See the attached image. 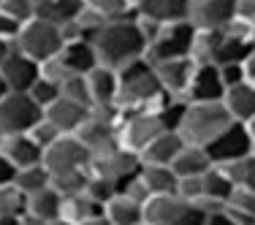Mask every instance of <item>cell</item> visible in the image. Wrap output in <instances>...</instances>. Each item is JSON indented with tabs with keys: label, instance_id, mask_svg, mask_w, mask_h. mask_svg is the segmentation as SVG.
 Here are the masks:
<instances>
[{
	"label": "cell",
	"instance_id": "1",
	"mask_svg": "<svg viewBox=\"0 0 255 225\" xmlns=\"http://www.w3.org/2000/svg\"><path fill=\"white\" fill-rule=\"evenodd\" d=\"M234 122L236 119L231 117L223 101H187L179 112L177 133L185 144L212 147Z\"/></svg>",
	"mask_w": 255,
	"mask_h": 225
},
{
	"label": "cell",
	"instance_id": "2",
	"mask_svg": "<svg viewBox=\"0 0 255 225\" xmlns=\"http://www.w3.org/2000/svg\"><path fill=\"white\" fill-rule=\"evenodd\" d=\"M95 52H98L101 65L106 68H125L128 63L138 57H147V41H144L141 30H138L136 14L123 16V19H112L106 27L93 38Z\"/></svg>",
	"mask_w": 255,
	"mask_h": 225
},
{
	"label": "cell",
	"instance_id": "3",
	"mask_svg": "<svg viewBox=\"0 0 255 225\" xmlns=\"http://www.w3.org/2000/svg\"><path fill=\"white\" fill-rule=\"evenodd\" d=\"M120 76V112H136V109H152V103L163 95L160 82L155 74V63L149 57H138L117 71Z\"/></svg>",
	"mask_w": 255,
	"mask_h": 225
},
{
	"label": "cell",
	"instance_id": "4",
	"mask_svg": "<svg viewBox=\"0 0 255 225\" xmlns=\"http://www.w3.org/2000/svg\"><path fill=\"white\" fill-rule=\"evenodd\" d=\"M171 119L166 114H157V112H147V109H136V112H123L120 114V122H117V130H120V144L125 149L136 152L141 157V152L160 136L163 130H168Z\"/></svg>",
	"mask_w": 255,
	"mask_h": 225
},
{
	"label": "cell",
	"instance_id": "5",
	"mask_svg": "<svg viewBox=\"0 0 255 225\" xmlns=\"http://www.w3.org/2000/svg\"><path fill=\"white\" fill-rule=\"evenodd\" d=\"M14 46L22 54H27L30 60H35V63L41 65L44 60H49V57H54V54L63 52L65 38H63V30H60L57 25H52V22L35 16V19L27 22V25H22Z\"/></svg>",
	"mask_w": 255,
	"mask_h": 225
},
{
	"label": "cell",
	"instance_id": "6",
	"mask_svg": "<svg viewBox=\"0 0 255 225\" xmlns=\"http://www.w3.org/2000/svg\"><path fill=\"white\" fill-rule=\"evenodd\" d=\"M44 119V109L27 93H8L0 98V136L30 133Z\"/></svg>",
	"mask_w": 255,
	"mask_h": 225
},
{
	"label": "cell",
	"instance_id": "7",
	"mask_svg": "<svg viewBox=\"0 0 255 225\" xmlns=\"http://www.w3.org/2000/svg\"><path fill=\"white\" fill-rule=\"evenodd\" d=\"M120 114L123 112H95L87 117V122L82 125V130L76 133V138L90 149L93 157H101V155H109L114 152L120 144V130H117V122H120Z\"/></svg>",
	"mask_w": 255,
	"mask_h": 225
},
{
	"label": "cell",
	"instance_id": "8",
	"mask_svg": "<svg viewBox=\"0 0 255 225\" xmlns=\"http://www.w3.org/2000/svg\"><path fill=\"white\" fill-rule=\"evenodd\" d=\"M41 163L52 176H63V174L87 171L90 163H93V155L76 136H60L57 141L44 149V160Z\"/></svg>",
	"mask_w": 255,
	"mask_h": 225
},
{
	"label": "cell",
	"instance_id": "9",
	"mask_svg": "<svg viewBox=\"0 0 255 225\" xmlns=\"http://www.w3.org/2000/svg\"><path fill=\"white\" fill-rule=\"evenodd\" d=\"M193 38H196V27L187 19L174 22V25H163V33L157 35V41L149 46L147 57L152 60V63L171 60V57H190Z\"/></svg>",
	"mask_w": 255,
	"mask_h": 225
},
{
	"label": "cell",
	"instance_id": "10",
	"mask_svg": "<svg viewBox=\"0 0 255 225\" xmlns=\"http://www.w3.org/2000/svg\"><path fill=\"white\" fill-rule=\"evenodd\" d=\"M196 68L198 65L190 57H171V60L155 63V74H157V82H160V90L166 95H171L174 101L187 103V93H190Z\"/></svg>",
	"mask_w": 255,
	"mask_h": 225
},
{
	"label": "cell",
	"instance_id": "11",
	"mask_svg": "<svg viewBox=\"0 0 255 225\" xmlns=\"http://www.w3.org/2000/svg\"><path fill=\"white\" fill-rule=\"evenodd\" d=\"M138 171H141V157L125 147H117L114 152H109V155L93 157V163H90V174L103 176V179L114 182L117 187H123Z\"/></svg>",
	"mask_w": 255,
	"mask_h": 225
},
{
	"label": "cell",
	"instance_id": "12",
	"mask_svg": "<svg viewBox=\"0 0 255 225\" xmlns=\"http://www.w3.org/2000/svg\"><path fill=\"white\" fill-rule=\"evenodd\" d=\"M236 16V0H187V22L196 30H223Z\"/></svg>",
	"mask_w": 255,
	"mask_h": 225
},
{
	"label": "cell",
	"instance_id": "13",
	"mask_svg": "<svg viewBox=\"0 0 255 225\" xmlns=\"http://www.w3.org/2000/svg\"><path fill=\"white\" fill-rule=\"evenodd\" d=\"M206 149H209L215 166H223V163H231V160H239V157L250 155L255 149V138H253L250 127L245 122H234L212 147H206Z\"/></svg>",
	"mask_w": 255,
	"mask_h": 225
},
{
	"label": "cell",
	"instance_id": "14",
	"mask_svg": "<svg viewBox=\"0 0 255 225\" xmlns=\"http://www.w3.org/2000/svg\"><path fill=\"white\" fill-rule=\"evenodd\" d=\"M0 76L8 84L11 93H30L35 82L41 76V68L35 60H30L27 54H22L16 46H11V52L5 54V60L0 63Z\"/></svg>",
	"mask_w": 255,
	"mask_h": 225
},
{
	"label": "cell",
	"instance_id": "15",
	"mask_svg": "<svg viewBox=\"0 0 255 225\" xmlns=\"http://www.w3.org/2000/svg\"><path fill=\"white\" fill-rule=\"evenodd\" d=\"M87 76L90 84V98H93V109L95 112H120V76L114 68L106 65H95Z\"/></svg>",
	"mask_w": 255,
	"mask_h": 225
},
{
	"label": "cell",
	"instance_id": "16",
	"mask_svg": "<svg viewBox=\"0 0 255 225\" xmlns=\"http://www.w3.org/2000/svg\"><path fill=\"white\" fill-rule=\"evenodd\" d=\"M90 114H93V109L82 106V103H74V101L63 98V95H60L52 106L44 109V117L49 119L63 136H76V133L82 130V125L87 122Z\"/></svg>",
	"mask_w": 255,
	"mask_h": 225
},
{
	"label": "cell",
	"instance_id": "17",
	"mask_svg": "<svg viewBox=\"0 0 255 225\" xmlns=\"http://www.w3.org/2000/svg\"><path fill=\"white\" fill-rule=\"evenodd\" d=\"M0 155L19 171L27 166H38L44 160V149L33 141L30 133H16V136H0Z\"/></svg>",
	"mask_w": 255,
	"mask_h": 225
},
{
	"label": "cell",
	"instance_id": "18",
	"mask_svg": "<svg viewBox=\"0 0 255 225\" xmlns=\"http://www.w3.org/2000/svg\"><path fill=\"white\" fill-rule=\"evenodd\" d=\"M226 98V82L217 65H198L193 76L187 101H223Z\"/></svg>",
	"mask_w": 255,
	"mask_h": 225
},
{
	"label": "cell",
	"instance_id": "19",
	"mask_svg": "<svg viewBox=\"0 0 255 225\" xmlns=\"http://www.w3.org/2000/svg\"><path fill=\"white\" fill-rule=\"evenodd\" d=\"M60 212H63V196L49 185L41 193L27 198V215L25 220L35 223V225H49L54 220H60Z\"/></svg>",
	"mask_w": 255,
	"mask_h": 225
},
{
	"label": "cell",
	"instance_id": "20",
	"mask_svg": "<svg viewBox=\"0 0 255 225\" xmlns=\"http://www.w3.org/2000/svg\"><path fill=\"white\" fill-rule=\"evenodd\" d=\"M212 166H215V160H212L209 149L196 147V144H185L171 163L174 174H177L179 179H185V176H204Z\"/></svg>",
	"mask_w": 255,
	"mask_h": 225
},
{
	"label": "cell",
	"instance_id": "21",
	"mask_svg": "<svg viewBox=\"0 0 255 225\" xmlns=\"http://www.w3.org/2000/svg\"><path fill=\"white\" fill-rule=\"evenodd\" d=\"M185 206L187 204L177 196V193L152 196L147 204H144V223L147 225H174Z\"/></svg>",
	"mask_w": 255,
	"mask_h": 225
},
{
	"label": "cell",
	"instance_id": "22",
	"mask_svg": "<svg viewBox=\"0 0 255 225\" xmlns=\"http://www.w3.org/2000/svg\"><path fill=\"white\" fill-rule=\"evenodd\" d=\"M182 147H185L182 136L174 127H168V130H163L160 136L141 152V163L144 166H171Z\"/></svg>",
	"mask_w": 255,
	"mask_h": 225
},
{
	"label": "cell",
	"instance_id": "23",
	"mask_svg": "<svg viewBox=\"0 0 255 225\" xmlns=\"http://www.w3.org/2000/svg\"><path fill=\"white\" fill-rule=\"evenodd\" d=\"M60 57L65 60V65H68L74 74H90L95 65H101L98 52H95V44H93V41H87V38L65 41Z\"/></svg>",
	"mask_w": 255,
	"mask_h": 225
},
{
	"label": "cell",
	"instance_id": "24",
	"mask_svg": "<svg viewBox=\"0 0 255 225\" xmlns=\"http://www.w3.org/2000/svg\"><path fill=\"white\" fill-rule=\"evenodd\" d=\"M226 109L231 112V117L236 119V122H253L255 119V84L250 82H242L236 84V87L226 90Z\"/></svg>",
	"mask_w": 255,
	"mask_h": 225
},
{
	"label": "cell",
	"instance_id": "25",
	"mask_svg": "<svg viewBox=\"0 0 255 225\" xmlns=\"http://www.w3.org/2000/svg\"><path fill=\"white\" fill-rule=\"evenodd\" d=\"M103 215L112 220V225H141L144 223V206L128 198L125 193H117L103 204Z\"/></svg>",
	"mask_w": 255,
	"mask_h": 225
},
{
	"label": "cell",
	"instance_id": "26",
	"mask_svg": "<svg viewBox=\"0 0 255 225\" xmlns=\"http://www.w3.org/2000/svg\"><path fill=\"white\" fill-rule=\"evenodd\" d=\"M133 14L155 19L157 25H174V22L187 19V3H182V0H147V3H144L141 8H136Z\"/></svg>",
	"mask_w": 255,
	"mask_h": 225
},
{
	"label": "cell",
	"instance_id": "27",
	"mask_svg": "<svg viewBox=\"0 0 255 225\" xmlns=\"http://www.w3.org/2000/svg\"><path fill=\"white\" fill-rule=\"evenodd\" d=\"M103 212V206L95 198H90V193H79V196H68L63 198V212L60 220L71 223V225H82L84 220H90L93 215Z\"/></svg>",
	"mask_w": 255,
	"mask_h": 225
},
{
	"label": "cell",
	"instance_id": "28",
	"mask_svg": "<svg viewBox=\"0 0 255 225\" xmlns=\"http://www.w3.org/2000/svg\"><path fill=\"white\" fill-rule=\"evenodd\" d=\"M141 179L147 182L152 196H166V193H177L179 176L174 174L171 166H144L141 163Z\"/></svg>",
	"mask_w": 255,
	"mask_h": 225
},
{
	"label": "cell",
	"instance_id": "29",
	"mask_svg": "<svg viewBox=\"0 0 255 225\" xmlns=\"http://www.w3.org/2000/svg\"><path fill=\"white\" fill-rule=\"evenodd\" d=\"M82 8H84V0H52V3L38 8V16L52 22V25H57V27H65L71 22H76Z\"/></svg>",
	"mask_w": 255,
	"mask_h": 225
},
{
	"label": "cell",
	"instance_id": "30",
	"mask_svg": "<svg viewBox=\"0 0 255 225\" xmlns=\"http://www.w3.org/2000/svg\"><path fill=\"white\" fill-rule=\"evenodd\" d=\"M223 212L231 215L239 225H255V193L245 190V187H236Z\"/></svg>",
	"mask_w": 255,
	"mask_h": 225
},
{
	"label": "cell",
	"instance_id": "31",
	"mask_svg": "<svg viewBox=\"0 0 255 225\" xmlns=\"http://www.w3.org/2000/svg\"><path fill=\"white\" fill-rule=\"evenodd\" d=\"M217 46H220V30H196L190 60L196 65H215Z\"/></svg>",
	"mask_w": 255,
	"mask_h": 225
},
{
	"label": "cell",
	"instance_id": "32",
	"mask_svg": "<svg viewBox=\"0 0 255 225\" xmlns=\"http://www.w3.org/2000/svg\"><path fill=\"white\" fill-rule=\"evenodd\" d=\"M14 185L30 198V196H35V193H41L44 187L52 185V174L46 171L44 163H38V166H27V168H19V171H16Z\"/></svg>",
	"mask_w": 255,
	"mask_h": 225
},
{
	"label": "cell",
	"instance_id": "33",
	"mask_svg": "<svg viewBox=\"0 0 255 225\" xmlns=\"http://www.w3.org/2000/svg\"><path fill=\"white\" fill-rule=\"evenodd\" d=\"M220 168L228 174V179L234 182L236 187H245V190H253L255 193V152L239 157V160L223 163Z\"/></svg>",
	"mask_w": 255,
	"mask_h": 225
},
{
	"label": "cell",
	"instance_id": "34",
	"mask_svg": "<svg viewBox=\"0 0 255 225\" xmlns=\"http://www.w3.org/2000/svg\"><path fill=\"white\" fill-rule=\"evenodd\" d=\"M87 185H90V168H87V171H76V174L52 176V187H54V190H57L63 198L79 196V193H87Z\"/></svg>",
	"mask_w": 255,
	"mask_h": 225
},
{
	"label": "cell",
	"instance_id": "35",
	"mask_svg": "<svg viewBox=\"0 0 255 225\" xmlns=\"http://www.w3.org/2000/svg\"><path fill=\"white\" fill-rule=\"evenodd\" d=\"M60 95L74 103H82V106L93 109V98H90V84H87V76L84 74H74L68 82L60 87Z\"/></svg>",
	"mask_w": 255,
	"mask_h": 225
},
{
	"label": "cell",
	"instance_id": "36",
	"mask_svg": "<svg viewBox=\"0 0 255 225\" xmlns=\"http://www.w3.org/2000/svg\"><path fill=\"white\" fill-rule=\"evenodd\" d=\"M0 11L5 16H11L14 22H19V25H27L30 19L38 16L35 0H0Z\"/></svg>",
	"mask_w": 255,
	"mask_h": 225
},
{
	"label": "cell",
	"instance_id": "37",
	"mask_svg": "<svg viewBox=\"0 0 255 225\" xmlns=\"http://www.w3.org/2000/svg\"><path fill=\"white\" fill-rule=\"evenodd\" d=\"M0 209L11 212V215H19V217L27 215V196L14 185V182L0 187Z\"/></svg>",
	"mask_w": 255,
	"mask_h": 225
},
{
	"label": "cell",
	"instance_id": "38",
	"mask_svg": "<svg viewBox=\"0 0 255 225\" xmlns=\"http://www.w3.org/2000/svg\"><path fill=\"white\" fill-rule=\"evenodd\" d=\"M41 68V79H46V82H52V84H57V87H63L65 82H68L71 76H74V71L65 65V60L60 57V54H54V57L49 60H44V63L38 65Z\"/></svg>",
	"mask_w": 255,
	"mask_h": 225
},
{
	"label": "cell",
	"instance_id": "39",
	"mask_svg": "<svg viewBox=\"0 0 255 225\" xmlns=\"http://www.w3.org/2000/svg\"><path fill=\"white\" fill-rule=\"evenodd\" d=\"M84 5L101 11L106 19H123V16L133 14L130 5H128V0H84Z\"/></svg>",
	"mask_w": 255,
	"mask_h": 225
},
{
	"label": "cell",
	"instance_id": "40",
	"mask_svg": "<svg viewBox=\"0 0 255 225\" xmlns=\"http://www.w3.org/2000/svg\"><path fill=\"white\" fill-rule=\"evenodd\" d=\"M27 95H30V98H33L35 103H38L41 109H46V106H52V103L60 98V87L38 76V82H35L33 87H30V93H27Z\"/></svg>",
	"mask_w": 255,
	"mask_h": 225
},
{
	"label": "cell",
	"instance_id": "41",
	"mask_svg": "<svg viewBox=\"0 0 255 225\" xmlns=\"http://www.w3.org/2000/svg\"><path fill=\"white\" fill-rule=\"evenodd\" d=\"M177 196L185 204H198L204 198V176H185V179H179Z\"/></svg>",
	"mask_w": 255,
	"mask_h": 225
},
{
	"label": "cell",
	"instance_id": "42",
	"mask_svg": "<svg viewBox=\"0 0 255 225\" xmlns=\"http://www.w3.org/2000/svg\"><path fill=\"white\" fill-rule=\"evenodd\" d=\"M87 193H90V198H95L98 204L103 206L112 196H117L120 193V187L114 185V182H109V179H103V176H95V174H90V185H87Z\"/></svg>",
	"mask_w": 255,
	"mask_h": 225
},
{
	"label": "cell",
	"instance_id": "43",
	"mask_svg": "<svg viewBox=\"0 0 255 225\" xmlns=\"http://www.w3.org/2000/svg\"><path fill=\"white\" fill-rule=\"evenodd\" d=\"M120 193H125L128 198H133L136 204H147L149 198H152V193H149V187H147V182L141 179V174H136V176H130V179L125 182L123 187H120Z\"/></svg>",
	"mask_w": 255,
	"mask_h": 225
},
{
	"label": "cell",
	"instance_id": "44",
	"mask_svg": "<svg viewBox=\"0 0 255 225\" xmlns=\"http://www.w3.org/2000/svg\"><path fill=\"white\" fill-rule=\"evenodd\" d=\"M30 136H33V141L38 144L41 149H46V147H49V144H54V141H57V138L63 136V133H60L57 127H54V125L49 122V119L44 117V119H41L38 125L33 127V130H30Z\"/></svg>",
	"mask_w": 255,
	"mask_h": 225
},
{
	"label": "cell",
	"instance_id": "45",
	"mask_svg": "<svg viewBox=\"0 0 255 225\" xmlns=\"http://www.w3.org/2000/svg\"><path fill=\"white\" fill-rule=\"evenodd\" d=\"M206 223H209V215H206L201 206L187 204L185 209H182V215L177 217V223H174V225H206Z\"/></svg>",
	"mask_w": 255,
	"mask_h": 225
},
{
	"label": "cell",
	"instance_id": "46",
	"mask_svg": "<svg viewBox=\"0 0 255 225\" xmlns=\"http://www.w3.org/2000/svg\"><path fill=\"white\" fill-rule=\"evenodd\" d=\"M217 68H220V76H223V82H226V90L236 87V84H242V82H247V79H245V63L217 65Z\"/></svg>",
	"mask_w": 255,
	"mask_h": 225
},
{
	"label": "cell",
	"instance_id": "47",
	"mask_svg": "<svg viewBox=\"0 0 255 225\" xmlns=\"http://www.w3.org/2000/svg\"><path fill=\"white\" fill-rule=\"evenodd\" d=\"M136 22H138V30H141L144 41H147V52H149V46H152L157 41V35L163 33V25H157L155 19H147V16H141V14H136Z\"/></svg>",
	"mask_w": 255,
	"mask_h": 225
},
{
	"label": "cell",
	"instance_id": "48",
	"mask_svg": "<svg viewBox=\"0 0 255 225\" xmlns=\"http://www.w3.org/2000/svg\"><path fill=\"white\" fill-rule=\"evenodd\" d=\"M19 30H22L19 22H14L11 16H5L3 11H0V38L8 41V44H14L16 35H19Z\"/></svg>",
	"mask_w": 255,
	"mask_h": 225
},
{
	"label": "cell",
	"instance_id": "49",
	"mask_svg": "<svg viewBox=\"0 0 255 225\" xmlns=\"http://www.w3.org/2000/svg\"><path fill=\"white\" fill-rule=\"evenodd\" d=\"M236 19L255 27V0H236Z\"/></svg>",
	"mask_w": 255,
	"mask_h": 225
},
{
	"label": "cell",
	"instance_id": "50",
	"mask_svg": "<svg viewBox=\"0 0 255 225\" xmlns=\"http://www.w3.org/2000/svg\"><path fill=\"white\" fill-rule=\"evenodd\" d=\"M14 176H16V168L11 166V163L5 160L3 155H0V187H3V185H11V182H14Z\"/></svg>",
	"mask_w": 255,
	"mask_h": 225
},
{
	"label": "cell",
	"instance_id": "51",
	"mask_svg": "<svg viewBox=\"0 0 255 225\" xmlns=\"http://www.w3.org/2000/svg\"><path fill=\"white\" fill-rule=\"evenodd\" d=\"M206 225H239V223L231 215H226V212H217V215H209V223Z\"/></svg>",
	"mask_w": 255,
	"mask_h": 225
},
{
	"label": "cell",
	"instance_id": "52",
	"mask_svg": "<svg viewBox=\"0 0 255 225\" xmlns=\"http://www.w3.org/2000/svg\"><path fill=\"white\" fill-rule=\"evenodd\" d=\"M0 225H25V217L11 215V212H3V209H0Z\"/></svg>",
	"mask_w": 255,
	"mask_h": 225
},
{
	"label": "cell",
	"instance_id": "53",
	"mask_svg": "<svg viewBox=\"0 0 255 225\" xmlns=\"http://www.w3.org/2000/svg\"><path fill=\"white\" fill-rule=\"evenodd\" d=\"M245 79H247L250 84H255V52L245 60Z\"/></svg>",
	"mask_w": 255,
	"mask_h": 225
},
{
	"label": "cell",
	"instance_id": "54",
	"mask_svg": "<svg viewBox=\"0 0 255 225\" xmlns=\"http://www.w3.org/2000/svg\"><path fill=\"white\" fill-rule=\"evenodd\" d=\"M82 225H112V220H109V217L103 215V212H98V215H93L90 220H84Z\"/></svg>",
	"mask_w": 255,
	"mask_h": 225
},
{
	"label": "cell",
	"instance_id": "55",
	"mask_svg": "<svg viewBox=\"0 0 255 225\" xmlns=\"http://www.w3.org/2000/svg\"><path fill=\"white\" fill-rule=\"evenodd\" d=\"M11 46H14V44H8V41H3V38H0V63H3V60H5V54L11 52Z\"/></svg>",
	"mask_w": 255,
	"mask_h": 225
},
{
	"label": "cell",
	"instance_id": "56",
	"mask_svg": "<svg viewBox=\"0 0 255 225\" xmlns=\"http://www.w3.org/2000/svg\"><path fill=\"white\" fill-rule=\"evenodd\" d=\"M147 3V0H128V5H130V11H136V8H141V5Z\"/></svg>",
	"mask_w": 255,
	"mask_h": 225
},
{
	"label": "cell",
	"instance_id": "57",
	"mask_svg": "<svg viewBox=\"0 0 255 225\" xmlns=\"http://www.w3.org/2000/svg\"><path fill=\"white\" fill-rule=\"evenodd\" d=\"M8 93H11L8 84H5V82H3V76H0V98H3V95H8Z\"/></svg>",
	"mask_w": 255,
	"mask_h": 225
},
{
	"label": "cell",
	"instance_id": "58",
	"mask_svg": "<svg viewBox=\"0 0 255 225\" xmlns=\"http://www.w3.org/2000/svg\"><path fill=\"white\" fill-rule=\"evenodd\" d=\"M247 127H250V133H253V138H255V119H253V122H247Z\"/></svg>",
	"mask_w": 255,
	"mask_h": 225
},
{
	"label": "cell",
	"instance_id": "59",
	"mask_svg": "<svg viewBox=\"0 0 255 225\" xmlns=\"http://www.w3.org/2000/svg\"><path fill=\"white\" fill-rule=\"evenodd\" d=\"M46 3H52V0H35V5H38V8H41V5H46Z\"/></svg>",
	"mask_w": 255,
	"mask_h": 225
},
{
	"label": "cell",
	"instance_id": "60",
	"mask_svg": "<svg viewBox=\"0 0 255 225\" xmlns=\"http://www.w3.org/2000/svg\"><path fill=\"white\" fill-rule=\"evenodd\" d=\"M49 225H71V223H65V220H54V223H49Z\"/></svg>",
	"mask_w": 255,
	"mask_h": 225
},
{
	"label": "cell",
	"instance_id": "61",
	"mask_svg": "<svg viewBox=\"0 0 255 225\" xmlns=\"http://www.w3.org/2000/svg\"><path fill=\"white\" fill-rule=\"evenodd\" d=\"M253 49H255V27H253Z\"/></svg>",
	"mask_w": 255,
	"mask_h": 225
},
{
	"label": "cell",
	"instance_id": "62",
	"mask_svg": "<svg viewBox=\"0 0 255 225\" xmlns=\"http://www.w3.org/2000/svg\"><path fill=\"white\" fill-rule=\"evenodd\" d=\"M182 3H187V0H182Z\"/></svg>",
	"mask_w": 255,
	"mask_h": 225
},
{
	"label": "cell",
	"instance_id": "63",
	"mask_svg": "<svg viewBox=\"0 0 255 225\" xmlns=\"http://www.w3.org/2000/svg\"><path fill=\"white\" fill-rule=\"evenodd\" d=\"M141 225H147V223H141Z\"/></svg>",
	"mask_w": 255,
	"mask_h": 225
}]
</instances>
